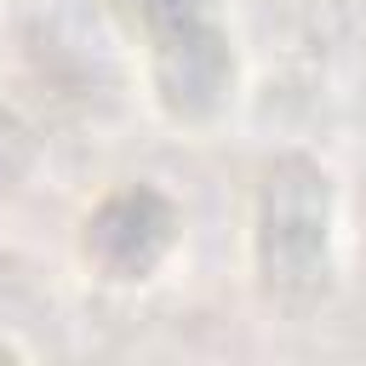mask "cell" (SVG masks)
<instances>
[{
  "label": "cell",
  "mask_w": 366,
  "mask_h": 366,
  "mask_svg": "<svg viewBox=\"0 0 366 366\" xmlns=\"http://www.w3.org/2000/svg\"><path fill=\"white\" fill-rule=\"evenodd\" d=\"M343 177L315 149H274L246 189V280L269 315L303 320L343 286Z\"/></svg>",
  "instance_id": "cell-1"
},
{
  "label": "cell",
  "mask_w": 366,
  "mask_h": 366,
  "mask_svg": "<svg viewBox=\"0 0 366 366\" xmlns=\"http://www.w3.org/2000/svg\"><path fill=\"white\" fill-rule=\"evenodd\" d=\"M137 57L143 97L172 132H217L246 97V46L229 0H103Z\"/></svg>",
  "instance_id": "cell-2"
},
{
  "label": "cell",
  "mask_w": 366,
  "mask_h": 366,
  "mask_svg": "<svg viewBox=\"0 0 366 366\" xmlns=\"http://www.w3.org/2000/svg\"><path fill=\"white\" fill-rule=\"evenodd\" d=\"M74 263L103 292H143L154 286L172 257L183 252V206L172 189L149 177L109 183L74 217Z\"/></svg>",
  "instance_id": "cell-3"
},
{
  "label": "cell",
  "mask_w": 366,
  "mask_h": 366,
  "mask_svg": "<svg viewBox=\"0 0 366 366\" xmlns=\"http://www.w3.org/2000/svg\"><path fill=\"white\" fill-rule=\"evenodd\" d=\"M315 40L326 46H360L366 51V0H303Z\"/></svg>",
  "instance_id": "cell-4"
},
{
  "label": "cell",
  "mask_w": 366,
  "mask_h": 366,
  "mask_svg": "<svg viewBox=\"0 0 366 366\" xmlns=\"http://www.w3.org/2000/svg\"><path fill=\"white\" fill-rule=\"evenodd\" d=\"M0 355H23V349H17V343H0Z\"/></svg>",
  "instance_id": "cell-5"
}]
</instances>
